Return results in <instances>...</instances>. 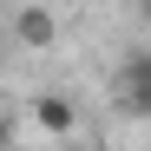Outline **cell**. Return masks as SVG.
<instances>
[{"label": "cell", "instance_id": "3", "mask_svg": "<svg viewBox=\"0 0 151 151\" xmlns=\"http://www.w3.org/2000/svg\"><path fill=\"white\" fill-rule=\"evenodd\" d=\"M118 92H151V46H132L118 59Z\"/></svg>", "mask_w": 151, "mask_h": 151}, {"label": "cell", "instance_id": "2", "mask_svg": "<svg viewBox=\"0 0 151 151\" xmlns=\"http://www.w3.org/2000/svg\"><path fill=\"white\" fill-rule=\"evenodd\" d=\"M33 125H40L46 138H59V145H66L72 132H79V105H72L66 92H40V99H33Z\"/></svg>", "mask_w": 151, "mask_h": 151}, {"label": "cell", "instance_id": "4", "mask_svg": "<svg viewBox=\"0 0 151 151\" xmlns=\"http://www.w3.org/2000/svg\"><path fill=\"white\" fill-rule=\"evenodd\" d=\"M0 151H13V118H7V105H0Z\"/></svg>", "mask_w": 151, "mask_h": 151}, {"label": "cell", "instance_id": "5", "mask_svg": "<svg viewBox=\"0 0 151 151\" xmlns=\"http://www.w3.org/2000/svg\"><path fill=\"white\" fill-rule=\"evenodd\" d=\"M46 151H92V145H46Z\"/></svg>", "mask_w": 151, "mask_h": 151}, {"label": "cell", "instance_id": "1", "mask_svg": "<svg viewBox=\"0 0 151 151\" xmlns=\"http://www.w3.org/2000/svg\"><path fill=\"white\" fill-rule=\"evenodd\" d=\"M7 33L27 46V53H46V46L59 40V13H53V7H20V13L7 20Z\"/></svg>", "mask_w": 151, "mask_h": 151}, {"label": "cell", "instance_id": "6", "mask_svg": "<svg viewBox=\"0 0 151 151\" xmlns=\"http://www.w3.org/2000/svg\"><path fill=\"white\" fill-rule=\"evenodd\" d=\"M0 59H7V27H0Z\"/></svg>", "mask_w": 151, "mask_h": 151}]
</instances>
